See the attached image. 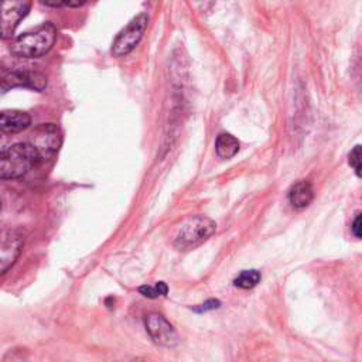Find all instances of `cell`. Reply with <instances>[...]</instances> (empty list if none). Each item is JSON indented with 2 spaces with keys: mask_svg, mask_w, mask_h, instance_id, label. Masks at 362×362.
<instances>
[{
  "mask_svg": "<svg viewBox=\"0 0 362 362\" xmlns=\"http://www.w3.org/2000/svg\"><path fill=\"white\" fill-rule=\"evenodd\" d=\"M26 244V232L21 228L0 229V276L9 272L17 262Z\"/></svg>",
  "mask_w": 362,
  "mask_h": 362,
  "instance_id": "obj_4",
  "label": "cell"
},
{
  "mask_svg": "<svg viewBox=\"0 0 362 362\" xmlns=\"http://www.w3.org/2000/svg\"><path fill=\"white\" fill-rule=\"evenodd\" d=\"M0 208H2V204H0Z\"/></svg>",
  "mask_w": 362,
  "mask_h": 362,
  "instance_id": "obj_22",
  "label": "cell"
},
{
  "mask_svg": "<svg viewBox=\"0 0 362 362\" xmlns=\"http://www.w3.org/2000/svg\"><path fill=\"white\" fill-rule=\"evenodd\" d=\"M87 3V0H64V5L68 8H81Z\"/></svg>",
  "mask_w": 362,
  "mask_h": 362,
  "instance_id": "obj_19",
  "label": "cell"
},
{
  "mask_svg": "<svg viewBox=\"0 0 362 362\" xmlns=\"http://www.w3.org/2000/svg\"><path fill=\"white\" fill-rule=\"evenodd\" d=\"M57 40L53 23H45L37 30L21 34L12 45V53L21 58H40L52 50Z\"/></svg>",
  "mask_w": 362,
  "mask_h": 362,
  "instance_id": "obj_2",
  "label": "cell"
},
{
  "mask_svg": "<svg viewBox=\"0 0 362 362\" xmlns=\"http://www.w3.org/2000/svg\"><path fill=\"white\" fill-rule=\"evenodd\" d=\"M156 287H157V291H159L160 296H167V293H168V287H167V284H166L164 282H159V283H156Z\"/></svg>",
  "mask_w": 362,
  "mask_h": 362,
  "instance_id": "obj_20",
  "label": "cell"
},
{
  "mask_svg": "<svg viewBox=\"0 0 362 362\" xmlns=\"http://www.w3.org/2000/svg\"><path fill=\"white\" fill-rule=\"evenodd\" d=\"M351 229H352V234L355 235V238H361V214L358 212L357 214V216H355V220H354V223H352V227H351Z\"/></svg>",
  "mask_w": 362,
  "mask_h": 362,
  "instance_id": "obj_17",
  "label": "cell"
},
{
  "mask_svg": "<svg viewBox=\"0 0 362 362\" xmlns=\"http://www.w3.org/2000/svg\"><path fill=\"white\" fill-rule=\"evenodd\" d=\"M5 149V140L0 137V152H2Z\"/></svg>",
  "mask_w": 362,
  "mask_h": 362,
  "instance_id": "obj_21",
  "label": "cell"
},
{
  "mask_svg": "<svg viewBox=\"0 0 362 362\" xmlns=\"http://www.w3.org/2000/svg\"><path fill=\"white\" fill-rule=\"evenodd\" d=\"M139 293L143 295L144 297H149V299H156L160 296L157 287L156 286H149V284H144L139 287Z\"/></svg>",
  "mask_w": 362,
  "mask_h": 362,
  "instance_id": "obj_15",
  "label": "cell"
},
{
  "mask_svg": "<svg viewBox=\"0 0 362 362\" xmlns=\"http://www.w3.org/2000/svg\"><path fill=\"white\" fill-rule=\"evenodd\" d=\"M348 164L354 168L358 177H361V146H355L348 155Z\"/></svg>",
  "mask_w": 362,
  "mask_h": 362,
  "instance_id": "obj_14",
  "label": "cell"
},
{
  "mask_svg": "<svg viewBox=\"0 0 362 362\" xmlns=\"http://www.w3.org/2000/svg\"><path fill=\"white\" fill-rule=\"evenodd\" d=\"M41 163L37 150L29 142L12 144L0 152V180H17Z\"/></svg>",
  "mask_w": 362,
  "mask_h": 362,
  "instance_id": "obj_1",
  "label": "cell"
},
{
  "mask_svg": "<svg viewBox=\"0 0 362 362\" xmlns=\"http://www.w3.org/2000/svg\"><path fill=\"white\" fill-rule=\"evenodd\" d=\"M216 229V224L204 215H196L188 218L179 231L174 247L179 251H190L203 245Z\"/></svg>",
  "mask_w": 362,
  "mask_h": 362,
  "instance_id": "obj_3",
  "label": "cell"
},
{
  "mask_svg": "<svg viewBox=\"0 0 362 362\" xmlns=\"http://www.w3.org/2000/svg\"><path fill=\"white\" fill-rule=\"evenodd\" d=\"M313 200H315V187L307 180L297 181L289 191V201L296 210L307 208Z\"/></svg>",
  "mask_w": 362,
  "mask_h": 362,
  "instance_id": "obj_11",
  "label": "cell"
},
{
  "mask_svg": "<svg viewBox=\"0 0 362 362\" xmlns=\"http://www.w3.org/2000/svg\"><path fill=\"white\" fill-rule=\"evenodd\" d=\"M220 306H221V303H220L218 300H214V299H211V300L205 302L204 304H200V306L194 307V308H192V310L197 311V313H205V311H210V310H215V308H218Z\"/></svg>",
  "mask_w": 362,
  "mask_h": 362,
  "instance_id": "obj_16",
  "label": "cell"
},
{
  "mask_svg": "<svg viewBox=\"0 0 362 362\" xmlns=\"http://www.w3.org/2000/svg\"><path fill=\"white\" fill-rule=\"evenodd\" d=\"M144 327H146L150 339L157 346L172 348L179 344V334L176 328L159 313H150V315L144 317Z\"/></svg>",
  "mask_w": 362,
  "mask_h": 362,
  "instance_id": "obj_8",
  "label": "cell"
},
{
  "mask_svg": "<svg viewBox=\"0 0 362 362\" xmlns=\"http://www.w3.org/2000/svg\"><path fill=\"white\" fill-rule=\"evenodd\" d=\"M47 87V78L38 71L29 69H16L9 72V74L2 80L3 89L12 88H29L34 91H44Z\"/></svg>",
  "mask_w": 362,
  "mask_h": 362,
  "instance_id": "obj_9",
  "label": "cell"
},
{
  "mask_svg": "<svg viewBox=\"0 0 362 362\" xmlns=\"http://www.w3.org/2000/svg\"><path fill=\"white\" fill-rule=\"evenodd\" d=\"M30 9L32 0H0V38H12Z\"/></svg>",
  "mask_w": 362,
  "mask_h": 362,
  "instance_id": "obj_6",
  "label": "cell"
},
{
  "mask_svg": "<svg viewBox=\"0 0 362 362\" xmlns=\"http://www.w3.org/2000/svg\"><path fill=\"white\" fill-rule=\"evenodd\" d=\"M148 24H149V16L146 13L136 16L128 26L116 36L112 45L113 57L120 58L132 53L136 45L140 43V40L143 38L144 32L148 29Z\"/></svg>",
  "mask_w": 362,
  "mask_h": 362,
  "instance_id": "obj_5",
  "label": "cell"
},
{
  "mask_svg": "<svg viewBox=\"0 0 362 362\" xmlns=\"http://www.w3.org/2000/svg\"><path fill=\"white\" fill-rule=\"evenodd\" d=\"M40 3L48 8H61L64 6V0H40Z\"/></svg>",
  "mask_w": 362,
  "mask_h": 362,
  "instance_id": "obj_18",
  "label": "cell"
},
{
  "mask_svg": "<svg viewBox=\"0 0 362 362\" xmlns=\"http://www.w3.org/2000/svg\"><path fill=\"white\" fill-rule=\"evenodd\" d=\"M29 143L37 150L40 160L45 161L60 150L63 143V135L57 125L44 124L33 131Z\"/></svg>",
  "mask_w": 362,
  "mask_h": 362,
  "instance_id": "obj_7",
  "label": "cell"
},
{
  "mask_svg": "<svg viewBox=\"0 0 362 362\" xmlns=\"http://www.w3.org/2000/svg\"><path fill=\"white\" fill-rule=\"evenodd\" d=\"M32 125V116L23 111H5L0 113V132L6 135L20 133Z\"/></svg>",
  "mask_w": 362,
  "mask_h": 362,
  "instance_id": "obj_10",
  "label": "cell"
},
{
  "mask_svg": "<svg viewBox=\"0 0 362 362\" xmlns=\"http://www.w3.org/2000/svg\"><path fill=\"white\" fill-rule=\"evenodd\" d=\"M215 152L221 159H232L239 152V142L231 133H221L216 137Z\"/></svg>",
  "mask_w": 362,
  "mask_h": 362,
  "instance_id": "obj_12",
  "label": "cell"
},
{
  "mask_svg": "<svg viewBox=\"0 0 362 362\" xmlns=\"http://www.w3.org/2000/svg\"><path fill=\"white\" fill-rule=\"evenodd\" d=\"M260 279H262V276H260L259 271H256V269L244 271L234 279V284L239 289H244V291H249V289H253L258 286Z\"/></svg>",
  "mask_w": 362,
  "mask_h": 362,
  "instance_id": "obj_13",
  "label": "cell"
}]
</instances>
